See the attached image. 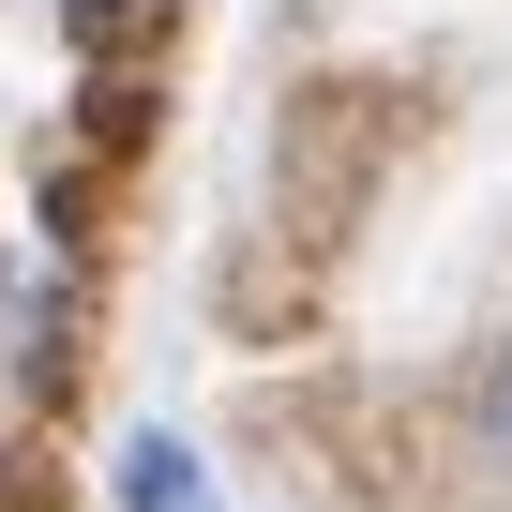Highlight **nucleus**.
I'll use <instances>...</instances> for the list:
<instances>
[{
	"mask_svg": "<svg viewBox=\"0 0 512 512\" xmlns=\"http://www.w3.org/2000/svg\"><path fill=\"white\" fill-rule=\"evenodd\" d=\"M196 512H211V497H196Z\"/></svg>",
	"mask_w": 512,
	"mask_h": 512,
	"instance_id": "obj_2",
	"label": "nucleus"
},
{
	"mask_svg": "<svg viewBox=\"0 0 512 512\" xmlns=\"http://www.w3.org/2000/svg\"><path fill=\"white\" fill-rule=\"evenodd\" d=\"M482 437H497V467H512V362H497V392H482Z\"/></svg>",
	"mask_w": 512,
	"mask_h": 512,
	"instance_id": "obj_1",
	"label": "nucleus"
}]
</instances>
